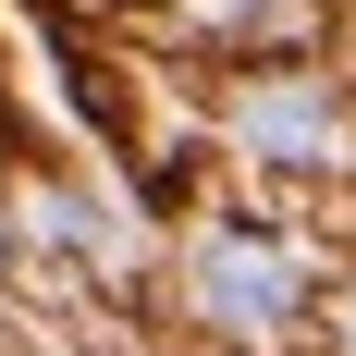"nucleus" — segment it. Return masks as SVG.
<instances>
[{"mask_svg": "<svg viewBox=\"0 0 356 356\" xmlns=\"http://www.w3.org/2000/svg\"><path fill=\"white\" fill-rule=\"evenodd\" d=\"M209 307L258 332V320H283V307H295V270H283L270 246H209Z\"/></svg>", "mask_w": 356, "mask_h": 356, "instance_id": "f257e3e1", "label": "nucleus"}]
</instances>
